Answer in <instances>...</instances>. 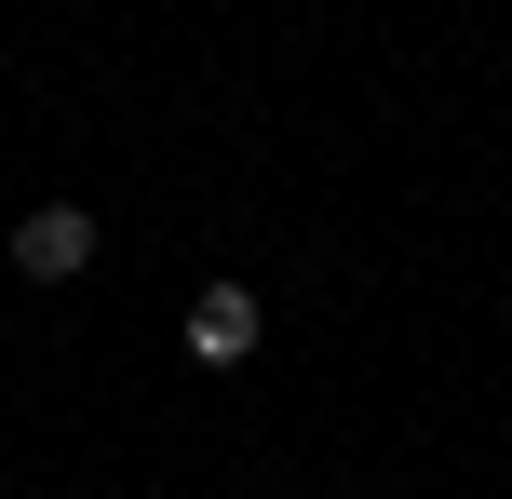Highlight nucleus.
Here are the masks:
<instances>
[{
    "label": "nucleus",
    "instance_id": "1",
    "mask_svg": "<svg viewBox=\"0 0 512 499\" xmlns=\"http://www.w3.org/2000/svg\"><path fill=\"white\" fill-rule=\"evenodd\" d=\"M14 270L27 284H81V270H95V216L81 203H27L14 216Z\"/></svg>",
    "mask_w": 512,
    "mask_h": 499
},
{
    "label": "nucleus",
    "instance_id": "2",
    "mask_svg": "<svg viewBox=\"0 0 512 499\" xmlns=\"http://www.w3.org/2000/svg\"><path fill=\"white\" fill-rule=\"evenodd\" d=\"M256 338H270V311H256L243 284H203V297H189V324H176V351H189V365H243Z\"/></svg>",
    "mask_w": 512,
    "mask_h": 499
}]
</instances>
